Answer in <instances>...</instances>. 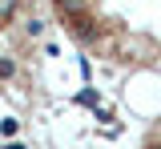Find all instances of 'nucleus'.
I'll return each instance as SVG.
<instances>
[{
    "mask_svg": "<svg viewBox=\"0 0 161 149\" xmlns=\"http://www.w3.org/2000/svg\"><path fill=\"white\" fill-rule=\"evenodd\" d=\"M16 129H20V121H16V117H4V121H0V133H4V137H12Z\"/></svg>",
    "mask_w": 161,
    "mask_h": 149,
    "instance_id": "nucleus-3",
    "label": "nucleus"
},
{
    "mask_svg": "<svg viewBox=\"0 0 161 149\" xmlns=\"http://www.w3.org/2000/svg\"><path fill=\"white\" fill-rule=\"evenodd\" d=\"M16 4H20V0H0V20H8V16L16 12Z\"/></svg>",
    "mask_w": 161,
    "mask_h": 149,
    "instance_id": "nucleus-4",
    "label": "nucleus"
},
{
    "mask_svg": "<svg viewBox=\"0 0 161 149\" xmlns=\"http://www.w3.org/2000/svg\"><path fill=\"white\" fill-rule=\"evenodd\" d=\"M57 8L64 16H73V12H85V0H57Z\"/></svg>",
    "mask_w": 161,
    "mask_h": 149,
    "instance_id": "nucleus-1",
    "label": "nucleus"
},
{
    "mask_svg": "<svg viewBox=\"0 0 161 149\" xmlns=\"http://www.w3.org/2000/svg\"><path fill=\"white\" fill-rule=\"evenodd\" d=\"M0 77H4V81L16 77V61H12V57H0Z\"/></svg>",
    "mask_w": 161,
    "mask_h": 149,
    "instance_id": "nucleus-2",
    "label": "nucleus"
},
{
    "mask_svg": "<svg viewBox=\"0 0 161 149\" xmlns=\"http://www.w3.org/2000/svg\"><path fill=\"white\" fill-rule=\"evenodd\" d=\"M40 28H44L40 20H28V24H24V32H28V36H40Z\"/></svg>",
    "mask_w": 161,
    "mask_h": 149,
    "instance_id": "nucleus-5",
    "label": "nucleus"
},
{
    "mask_svg": "<svg viewBox=\"0 0 161 149\" xmlns=\"http://www.w3.org/2000/svg\"><path fill=\"white\" fill-rule=\"evenodd\" d=\"M8 149H24V145H20V141H12V145H8Z\"/></svg>",
    "mask_w": 161,
    "mask_h": 149,
    "instance_id": "nucleus-6",
    "label": "nucleus"
}]
</instances>
